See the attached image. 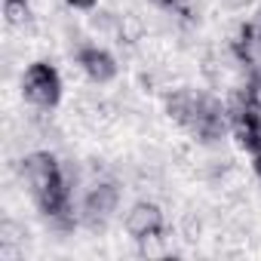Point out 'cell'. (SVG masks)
I'll list each match as a JSON object with an SVG mask.
<instances>
[{"label":"cell","instance_id":"2","mask_svg":"<svg viewBox=\"0 0 261 261\" xmlns=\"http://www.w3.org/2000/svg\"><path fill=\"white\" fill-rule=\"evenodd\" d=\"M22 92L31 105L37 108H56L59 98H62V80H59V71L46 62H34L25 77H22Z\"/></svg>","mask_w":261,"mask_h":261},{"label":"cell","instance_id":"5","mask_svg":"<svg viewBox=\"0 0 261 261\" xmlns=\"http://www.w3.org/2000/svg\"><path fill=\"white\" fill-rule=\"evenodd\" d=\"M117 200H120V194H117V188L114 185H95L89 194H86V218L92 221V224H101L114 209H117Z\"/></svg>","mask_w":261,"mask_h":261},{"label":"cell","instance_id":"1","mask_svg":"<svg viewBox=\"0 0 261 261\" xmlns=\"http://www.w3.org/2000/svg\"><path fill=\"white\" fill-rule=\"evenodd\" d=\"M22 175H25V185H28L34 203L40 206V212L49 215V218H56V221H68L71 188H68L65 172L56 163V157L46 154V151L28 154L25 166H22Z\"/></svg>","mask_w":261,"mask_h":261},{"label":"cell","instance_id":"10","mask_svg":"<svg viewBox=\"0 0 261 261\" xmlns=\"http://www.w3.org/2000/svg\"><path fill=\"white\" fill-rule=\"evenodd\" d=\"M68 4H71L74 10H89V7L95 4V0H68Z\"/></svg>","mask_w":261,"mask_h":261},{"label":"cell","instance_id":"8","mask_svg":"<svg viewBox=\"0 0 261 261\" xmlns=\"http://www.w3.org/2000/svg\"><path fill=\"white\" fill-rule=\"evenodd\" d=\"M246 95L255 101V105H261V68L252 74V80H249V89H246Z\"/></svg>","mask_w":261,"mask_h":261},{"label":"cell","instance_id":"4","mask_svg":"<svg viewBox=\"0 0 261 261\" xmlns=\"http://www.w3.org/2000/svg\"><path fill=\"white\" fill-rule=\"evenodd\" d=\"M123 224H126V233L133 237V240L148 243V240L160 237V230H163V212H160L157 203H136L133 209L126 212Z\"/></svg>","mask_w":261,"mask_h":261},{"label":"cell","instance_id":"12","mask_svg":"<svg viewBox=\"0 0 261 261\" xmlns=\"http://www.w3.org/2000/svg\"><path fill=\"white\" fill-rule=\"evenodd\" d=\"M4 4H28V0H4Z\"/></svg>","mask_w":261,"mask_h":261},{"label":"cell","instance_id":"11","mask_svg":"<svg viewBox=\"0 0 261 261\" xmlns=\"http://www.w3.org/2000/svg\"><path fill=\"white\" fill-rule=\"evenodd\" d=\"M255 172H258V178H261V151L255 154Z\"/></svg>","mask_w":261,"mask_h":261},{"label":"cell","instance_id":"7","mask_svg":"<svg viewBox=\"0 0 261 261\" xmlns=\"http://www.w3.org/2000/svg\"><path fill=\"white\" fill-rule=\"evenodd\" d=\"M4 13H7V22L10 25H19L28 16V4H4Z\"/></svg>","mask_w":261,"mask_h":261},{"label":"cell","instance_id":"3","mask_svg":"<svg viewBox=\"0 0 261 261\" xmlns=\"http://www.w3.org/2000/svg\"><path fill=\"white\" fill-rule=\"evenodd\" d=\"M230 126L246 151H252V154L261 151V105H255L249 95L237 98L230 108Z\"/></svg>","mask_w":261,"mask_h":261},{"label":"cell","instance_id":"9","mask_svg":"<svg viewBox=\"0 0 261 261\" xmlns=\"http://www.w3.org/2000/svg\"><path fill=\"white\" fill-rule=\"evenodd\" d=\"M249 28H252V34H255V40H258V46H261V16H258L255 22H249Z\"/></svg>","mask_w":261,"mask_h":261},{"label":"cell","instance_id":"6","mask_svg":"<svg viewBox=\"0 0 261 261\" xmlns=\"http://www.w3.org/2000/svg\"><path fill=\"white\" fill-rule=\"evenodd\" d=\"M80 68H83L86 77L95 80V83H108V80L117 74L114 59H111L105 49H98V46H86V49L80 53Z\"/></svg>","mask_w":261,"mask_h":261}]
</instances>
